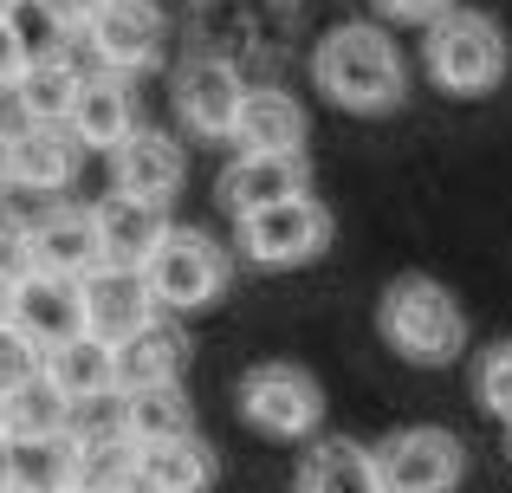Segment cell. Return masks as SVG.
<instances>
[{"label": "cell", "instance_id": "obj_1", "mask_svg": "<svg viewBox=\"0 0 512 493\" xmlns=\"http://www.w3.org/2000/svg\"><path fill=\"white\" fill-rule=\"evenodd\" d=\"M312 78L338 111L350 117H383L409 98V65H402L396 39L370 20H350L338 33L318 39V59H312Z\"/></svg>", "mask_w": 512, "mask_h": 493}, {"label": "cell", "instance_id": "obj_2", "mask_svg": "<svg viewBox=\"0 0 512 493\" xmlns=\"http://www.w3.org/2000/svg\"><path fill=\"white\" fill-rule=\"evenodd\" d=\"M376 331L383 344L402 357V364H454L467 351V318H461V299H454L441 279H422V273H402L396 286L383 292L376 305Z\"/></svg>", "mask_w": 512, "mask_h": 493}, {"label": "cell", "instance_id": "obj_3", "mask_svg": "<svg viewBox=\"0 0 512 493\" xmlns=\"http://www.w3.org/2000/svg\"><path fill=\"white\" fill-rule=\"evenodd\" d=\"M428 78H435L448 98H487L506 78V33L474 7H454L448 20L428 26Z\"/></svg>", "mask_w": 512, "mask_h": 493}, {"label": "cell", "instance_id": "obj_4", "mask_svg": "<svg viewBox=\"0 0 512 493\" xmlns=\"http://www.w3.org/2000/svg\"><path fill=\"white\" fill-rule=\"evenodd\" d=\"M143 286H150L156 312H201L227 292V253L201 228H169V241L143 266Z\"/></svg>", "mask_w": 512, "mask_h": 493}, {"label": "cell", "instance_id": "obj_5", "mask_svg": "<svg viewBox=\"0 0 512 493\" xmlns=\"http://www.w3.org/2000/svg\"><path fill=\"white\" fill-rule=\"evenodd\" d=\"M376 455V474H383V493H454L467 474V448L454 429H396L370 448Z\"/></svg>", "mask_w": 512, "mask_h": 493}, {"label": "cell", "instance_id": "obj_6", "mask_svg": "<svg viewBox=\"0 0 512 493\" xmlns=\"http://www.w3.org/2000/svg\"><path fill=\"white\" fill-rule=\"evenodd\" d=\"M240 416L260 435H279V442H305L325 416V390H318L312 370L299 364H253L240 377Z\"/></svg>", "mask_w": 512, "mask_h": 493}, {"label": "cell", "instance_id": "obj_7", "mask_svg": "<svg viewBox=\"0 0 512 493\" xmlns=\"http://www.w3.org/2000/svg\"><path fill=\"white\" fill-rule=\"evenodd\" d=\"M234 228H240V253L253 266H273L279 273V266H305L331 247V208L318 195H299V202H279L266 215L234 221Z\"/></svg>", "mask_w": 512, "mask_h": 493}, {"label": "cell", "instance_id": "obj_8", "mask_svg": "<svg viewBox=\"0 0 512 493\" xmlns=\"http://www.w3.org/2000/svg\"><path fill=\"white\" fill-rule=\"evenodd\" d=\"M247 78L234 72L227 59H195L175 72V117H182L188 137H208V143H234V124L247 111Z\"/></svg>", "mask_w": 512, "mask_h": 493}, {"label": "cell", "instance_id": "obj_9", "mask_svg": "<svg viewBox=\"0 0 512 493\" xmlns=\"http://www.w3.org/2000/svg\"><path fill=\"white\" fill-rule=\"evenodd\" d=\"M78 292H85V338H98L104 351H124L143 325L163 318L143 273H124V266H98L91 279H78Z\"/></svg>", "mask_w": 512, "mask_h": 493}, {"label": "cell", "instance_id": "obj_10", "mask_svg": "<svg viewBox=\"0 0 512 493\" xmlns=\"http://www.w3.org/2000/svg\"><path fill=\"white\" fill-rule=\"evenodd\" d=\"M78 137L65 124H20L0 143V182L26 195H59L78 176Z\"/></svg>", "mask_w": 512, "mask_h": 493}, {"label": "cell", "instance_id": "obj_11", "mask_svg": "<svg viewBox=\"0 0 512 493\" xmlns=\"http://www.w3.org/2000/svg\"><path fill=\"white\" fill-rule=\"evenodd\" d=\"M91 59H98V72H143V65H156V52H163V13H156V0H104V13L91 20Z\"/></svg>", "mask_w": 512, "mask_h": 493}, {"label": "cell", "instance_id": "obj_12", "mask_svg": "<svg viewBox=\"0 0 512 493\" xmlns=\"http://www.w3.org/2000/svg\"><path fill=\"white\" fill-rule=\"evenodd\" d=\"M13 331H26L39 351H59V344L85 338V292H78V279L26 273L13 286Z\"/></svg>", "mask_w": 512, "mask_h": 493}, {"label": "cell", "instance_id": "obj_13", "mask_svg": "<svg viewBox=\"0 0 512 493\" xmlns=\"http://www.w3.org/2000/svg\"><path fill=\"white\" fill-rule=\"evenodd\" d=\"M305 182H312L305 156H234L221 169V208L234 221H247V215H266L279 202H299Z\"/></svg>", "mask_w": 512, "mask_h": 493}, {"label": "cell", "instance_id": "obj_14", "mask_svg": "<svg viewBox=\"0 0 512 493\" xmlns=\"http://www.w3.org/2000/svg\"><path fill=\"white\" fill-rule=\"evenodd\" d=\"M65 130L78 137V150H98V156H117L130 137H137V98H130V85L117 72H85V91H78L72 117H65Z\"/></svg>", "mask_w": 512, "mask_h": 493}, {"label": "cell", "instance_id": "obj_15", "mask_svg": "<svg viewBox=\"0 0 512 493\" xmlns=\"http://www.w3.org/2000/svg\"><path fill=\"white\" fill-rule=\"evenodd\" d=\"M33 253H39V273H59V279H91L104 266V234L98 215L78 202H52L46 215L33 221Z\"/></svg>", "mask_w": 512, "mask_h": 493}, {"label": "cell", "instance_id": "obj_16", "mask_svg": "<svg viewBox=\"0 0 512 493\" xmlns=\"http://www.w3.org/2000/svg\"><path fill=\"white\" fill-rule=\"evenodd\" d=\"M188 163H182V143L169 137V130H137V137L124 143V150L111 156V182L117 195H130V202H150V208H169L175 189H182Z\"/></svg>", "mask_w": 512, "mask_h": 493}, {"label": "cell", "instance_id": "obj_17", "mask_svg": "<svg viewBox=\"0 0 512 493\" xmlns=\"http://www.w3.org/2000/svg\"><path fill=\"white\" fill-rule=\"evenodd\" d=\"M91 215H98V234H104V266H124V273H143L150 253L169 241V208L104 195V202H91Z\"/></svg>", "mask_w": 512, "mask_h": 493}, {"label": "cell", "instance_id": "obj_18", "mask_svg": "<svg viewBox=\"0 0 512 493\" xmlns=\"http://www.w3.org/2000/svg\"><path fill=\"white\" fill-rule=\"evenodd\" d=\"M234 156H305V104L286 91H247L234 124Z\"/></svg>", "mask_w": 512, "mask_h": 493}, {"label": "cell", "instance_id": "obj_19", "mask_svg": "<svg viewBox=\"0 0 512 493\" xmlns=\"http://www.w3.org/2000/svg\"><path fill=\"white\" fill-rule=\"evenodd\" d=\"M111 357H117V390H169V383H182L188 338H182V325L156 318V325H143L137 338Z\"/></svg>", "mask_w": 512, "mask_h": 493}, {"label": "cell", "instance_id": "obj_20", "mask_svg": "<svg viewBox=\"0 0 512 493\" xmlns=\"http://www.w3.org/2000/svg\"><path fill=\"white\" fill-rule=\"evenodd\" d=\"M292 493H383V474H376V455L363 442L331 435V442H312V448H305Z\"/></svg>", "mask_w": 512, "mask_h": 493}, {"label": "cell", "instance_id": "obj_21", "mask_svg": "<svg viewBox=\"0 0 512 493\" xmlns=\"http://www.w3.org/2000/svg\"><path fill=\"white\" fill-rule=\"evenodd\" d=\"M117 422H124L130 448H163V442L195 435V409H188L182 383H169V390H117Z\"/></svg>", "mask_w": 512, "mask_h": 493}, {"label": "cell", "instance_id": "obj_22", "mask_svg": "<svg viewBox=\"0 0 512 493\" xmlns=\"http://www.w3.org/2000/svg\"><path fill=\"white\" fill-rule=\"evenodd\" d=\"M46 383L72 409L104 403V396H117V357L104 351L98 338H72V344H59V351H46Z\"/></svg>", "mask_w": 512, "mask_h": 493}, {"label": "cell", "instance_id": "obj_23", "mask_svg": "<svg viewBox=\"0 0 512 493\" xmlns=\"http://www.w3.org/2000/svg\"><path fill=\"white\" fill-rule=\"evenodd\" d=\"M208 487H214V448L201 435L137 455V493H208Z\"/></svg>", "mask_w": 512, "mask_h": 493}, {"label": "cell", "instance_id": "obj_24", "mask_svg": "<svg viewBox=\"0 0 512 493\" xmlns=\"http://www.w3.org/2000/svg\"><path fill=\"white\" fill-rule=\"evenodd\" d=\"M78 91H85V72H78L65 52H52V59H26L13 98H20V117H26V124H65V117H72V104H78Z\"/></svg>", "mask_w": 512, "mask_h": 493}, {"label": "cell", "instance_id": "obj_25", "mask_svg": "<svg viewBox=\"0 0 512 493\" xmlns=\"http://www.w3.org/2000/svg\"><path fill=\"white\" fill-rule=\"evenodd\" d=\"M78 481V442L46 435V442H13V493H72Z\"/></svg>", "mask_w": 512, "mask_h": 493}, {"label": "cell", "instance_id": "obj_26", "mask_svg": "<svg viewBox=\"0 0 512 493\" xmlns=\"http://www.w3.org/2000/svg\"><path fill=\"white\" fill-rule=\"evenodd\" d=\"M46 435H72V403L39 370L33 383H20L7 396V442H46Z\"/></svg>", "mask_w": 512, "mask_h": 493}, {"label": "cell", "instance_id": "obj_27", "mask_svg": "<svg viewBox=\"0 0 512 493\" xmlns=\"http://www.w3.org/2000/svg\"><path fill=\"white\" fill-rule=\"evenodd\" d=\"M137 455L124 435H91L78 442V481L72 493H137Z\"/></svg>", "mask_w": 512, "mask_h": 493}, {"label": "cell", "instance_id": "obj_28", "mask_svg": "<svg viewBox=\"0 0 512 493\" xmlns=\"http://www.w3.org/2000/svg\"><path fill=\"white\" fill-rule=\"evenodd\" d=\"M474 396H480V409H487V416H500L506 429H512V344H493V351L480 357Z\"/></svg>", "mask_w": 512, "mask_h": 493}, {"label": "cell", "instance_id": "obj_29", "mask_svg": "<svg viewBox=\"0 0 512 493\" xmlns=\"http://www.w3.org/2000/svg\"><path fill=\"white\" fill-rule=\"evenodd\" d=\"M46 370V351H39L26 331H13V318L0 325V396H13L20 383H33Z\"/></svg>", "mask_w": 512, "mask_h": 493}, {"label": "cell", "instance_id": "obj_30", "mask_svg": "<svg viewBox=\"0 0 512 493\" xmlns=\"http://www.w3.org/2000/svg\"><path fill=\"white\" fill-rule=\"evenodd\" d=\"M26 273H39V253H33V221H20L13 208H0V279L20 286Z\"/></svg>", "mask_w": 512, "mask_h": 493}, {"label": "cell", "instance_id": "obj_31", "mask_svg": "<svg viewBox=\"0 0 512 493\" xmlns=\"http://www.w3.org/2000/svg\"><path fill=\"white\" fill-rule=\"evenodd\" d=\"M39 13H46L59 33H91V20L104 13V0H33Z\"/></svg>", "mask_w": 512, "mask_h": 493}, {"label": "cell", "instance_id": "obj_32", "mask_svg": "<svg viewBox=\"0 0 512 493\" xmlns=\"http://www.w3.org/2000/svg\"><path fill=\"white\" fill-rule=\"evenodd\" d=\"M376 7L389 13V20H409V26H435L454 13V0H376Z\"/></svg>", "mask_w": 512, "mask_h": 493}, {"label": "cell", "instance_id": "obj_33", "mask_svg": "<svg viewBox=\"0 0 512 493\" xmlns=\"http://www.w3.org/2000/svg\"><path fill=\"white\" fill-rule=\"evenodd\" d=\"M26 72V39L13 33V20H0V91H13Z\"/></svg>", "mask_w": 512, "mask_h": 493}, {"label": "cell", "instance_id": "obj_34", "mask_svg": "<svg viewBox=\"0 0 512 493\" xmlns=\"http://www.w3.org/2000/svg\"><path fill=\"white\" fill-rule=\"evenodd\" d=\"M0 493H13V442L0 435Z\"/></svg>", "mask_w": 512, "mask_h": 493}, {"label": "cell", "instance_id": "obj_35", "mask_svg": "<svg viewBox=\"0 0 512 493\" xmlns=\"http://www.w3.org/2000/svg\"><path fill=\"white\" fill-rule=\"evenodd\" d=\"M7 318H13V286L0 279V325H7Z\"/></svg>", "mask_w": 512, "mask_h": 493}, {"label": "cell", "instance_id": "obj_36", "mask_svg": "<svg viewBox=\"0 0 512 493\" xmlns=\"http://www.w3.org/2000/svg\"><path fill=\"white\" fill-rule=\"evenodd\" d=\"M26 7V0H0V20H13V13H20Z\"/></svg>", "mask_w": 512, "mask_h": 493}, {"label": "cell", "instance_id": "obj_37", "mask_svg": "<svg viewBox=\"0 0 512 493\" xmlns=\"http://www.w3.org/2000/svg\"><path fill=\"white\" fill-rule=\"evenodd\" d=\"M0 435H7V396H0Z\"/></svg>", "mask_w": 512, "mask_h": 493}, {"label": "cell", "instance_id": "obj_38", "mask_svg": "<svg viewBox=\"0 0 512 493\" xmlns=\"http://www.w3.org/2000/svg\"><path fill=\"white\" fill-rule=\"evenodd\" d=\"M506 448H512V442H506Z\"/></svg>", "mask_w": 512, "mask_h": 493}]
</instances>
